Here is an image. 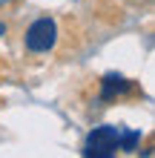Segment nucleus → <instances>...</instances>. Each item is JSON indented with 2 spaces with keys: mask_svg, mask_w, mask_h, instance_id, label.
<instances>
[{
  "mask_svg": "<svg viewBox=\"0 0 155 158\" xmlns=\"http://www.w3.org/2000/svg\"><path fill=\"white\" fill-rule=\"evenodd\" d=\"M124 132L126 129L124 127H112V124H106V127H95L92 132H89V138L84 141V155L86 158H109V155H115L118 150H121V144H124Z\"/></svg>",
  "mask_w": 155,
  "mask_h": 158,
  "instance_id": "1",
  "label": "nucleus"
},
{
  "mask_svg": "<svg viewBox=\"0 0 155 158\" xmlns=\"http://www.w3.org/2000/svg\"><path fill=\"white\" fill-rule=\"evenodd\" d=\"M129 89V81L126 78H121V75H104V81H101V98L104 101H112V98H118V95H124V92Z\"/></svg>",
  "mask_w": 155,
  "mask_h": 158,
  "instance_id": "3",
  "label": "nucleus"
},
{
  "mask_svg": "<svg viewBox=\"0 0 155 158\" xmlns=\"http://www.w3.org/2000/svg\"><path fill=\"white\" fill-rule=\"evenodd\" d=\"M3 3H9V0H0V6H3Z\"/></svg>",
  "mask_w": 155,
  "mask_h": 158,
  "instance_id": "5",
  "label": "nucleus"
},
{
  "mask_svg": "<svg viewBox=\"0 0 155 158\" xmlns=\"http://www.w3.org/2000/svg\"><path fill=\"white\" fill-rule=\"evenodd\" d=\"M55 40H58V26L49 17L35 20L29 26V32H26V49L29 52H49L55 46Z\"/></svg>",
  "mask_w": 155,
  "mask_h": 158,
  "instance_id": "2",
  "label": "nucleus"
},
{
  "mask_svg": "<svg viewBox=\"0 0 155 158\" xmlns=\"http://www.w3.org/2000/svg\"><path fill=\"white\" fill-rule=\"evenodd\" d=\"M0 35H6V26H3V23H0Z\"/></svg>",
  "mask_w": 155,
  "mask_h": 158,
  "instance_id": "4",
  "label": "nucleus"
}]
</instances>
